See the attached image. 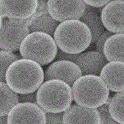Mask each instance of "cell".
Masks as SVG:
<instances>
[{
    "instance_id": "1",
    "label": "cell",
    "mask_w": 124,
    "mask_h": 124,
    "mask_svg": "<svg viewBox=\"0 0 124 124\" xmlns=\"http://www.w3.org/2000/svg\"><path fill=\"white\" fill-rule=\"evenodd\" d=\"M44 80V72L41 66L33 60L19 59L10 65L5 73L8 86L16 93L35 92Z\"/></svg>"
},
{
    "instance_id": "2",
    "label": "cell",
    "mask_w": 124,
    "mask_h": 124,
    "mask_svg": "<svg viewBox=\"0 0 124 124\" xmlns=\"http://www.w3.org/2000/svg\"><path fill=\"white\" fill-rule=\"evenodd\" d=\"M57 46L61 51L71 54H80L88 48L92 34L87 26L80 20L61 22L53 34Z\"/></svg>"
},
{
    "instance_id": "3",
    "label": "cell",
    "mask_w": 124,
    "mask_h": 124,
    "mask_svg": "<svg viewBox=\"0 0 124 124\" xmlns=\"http://www.w3.org/2000/svg\"><path fill=\"white\" fill-rule=\"evenodd\" d=\"M36 100L37 105L45 113H63L72 103L71 88L60 80H47L38 89Z\"/></svg>"
},
{
    "instance_id": "4",
    "label": "cell",
    "mask_w": 124,
    "mask_h": 124,
    "mask_svg": "<svg viewBox=\"0 0 124 124\" xmlns=\"http://www.w3.org/2000/svg\"><path fill=\"white\" fill-rule=\"evenodd\" d=\"M71 90L76 104L88 108H98L109 99V89L98 76H81L73 83Z\"/></svg>"
},
{
    "instance_id": "5",
    "label": "cell",
    "mask_w": 124,
    "mask_h": 124,
    "mask_svg": "<svg viewBox=\"0 0 124 124\" xmlns=\"http://www.w3.org/2000/svg\"><path fill=\"white\" fill-rule=\"evenodd\" d=\"M19 50L23 59L33 60L40 66L51 63L58 51L52 36L41 32H31L26 36Z\"/></svg>"
},
{
    "instance_id": "6",
    "label": "cell",
    "mask_w": 124,
    "mask_h": 124,
    "mask_svg": "<svg viewBox=\"0 0 124 124\" xmlns=\"http://www.w3.org/2000/svg\"><path fill=\"white\" fill-rule=\"evenodd\" d=\"M29 33L27 20L4 18L0 29V49L11 53L17 51L21 42Z\"/></svg>"
},
{
    "instance_id": "7",
    "label": "cell",
    "mask_w": 124,
    "mask_h": 124,
    "mask_svg": "<svg viewBox=\"0 0 124 124\" xmlns=\"http://www.w3.org/2000/svg\"><path fill=\"white\" fill-rule=\"evenodd\" d=\"M47 5L49 15L58 22H62L72 19L79 20L84 14L86 5L81 0H49Z\"/></svg>"
},
{
    "instance_id": "8",
    "label": "cell",
    "mask_w": 124,
    "mask_h": 124,
    "mask_svg": "<svg viewBox=\"0 0 124 124\" xmlns=\"http://www.w3.org/2000/svg\"><path fill=\"white\" fill-rule=\"evenodd\" d=\"M45 112L33 103H18L7 116L8 124H46Z\"/></svg>"
},
{
    "instance_id": "9",
    "label": "cell",
    "mask_w": 124,
    "mask_h": 124,
    "mask_svg": "<svg viewBox=\"0 0 124 124\" xmlns=\"http://www.w3.org/2000/svg\"><path fill=\"white\" fill-rule=\"evenodd\" d=\"M37 8V0H0V14L2 18L27 20L34 15Z\"/></svg>"
},
{
    "instance_id": "10",
    "label": "cell",
    "mask_w": 124,
    "mask_h": 124,
    "mask_svg": "<svg viewBox=\"0 0 124 124\" xmlns=\"http://www.w3.org/2000/svg\"><path fill=\"white\" fill-rule=\"evenodd\" d=\"M82 76L80 68L74 62L67 60H57L47 68L44 80L57 79L63 81L72 86L77 79Z\"/></svg>"
},
{
    "instance_id": "11",
    "label": "cell",
    "mask_w": 124,
    "mask_h": 124,
    "mask_svg": "<svg viewBox=\"0 0 124 124\" xmlns=\"http://www.w3.org/2000/svg\"><path fill=\"white\" fill-rule=\"evenodd\" d=\"M124 8L122 0L109 1L104 6L100 17L104 27L109 32L124 33Z\"/></svg>"
},
{
    "instance_id": "12",
    "label": "cell",
    "mask_w": 124,
    "mask_h": 124,
    "mask_svg": "<svg viewBox=\"0 0 124 124\" xmlns=\"http://www.w3.org/2000/svg\"><path fill=\"white\" fill-rule=\"evenodd\" d=\"M63 124H100L101 117L97 109L71 105L63 113Z\"/></svg>"
},
{
    "instance_id": "13",
    "label": "cell",
    "mask_w": 124,
    "mask_h": 124,
    "mask_svg": "<svg viewBox=\"0 0 124 124\" xmlns=\"http://www.w3.org/2000/svg\"><path fill=\"white\" fill-rule=\"evenodd\" d=\"M124 67L122 62H110L101 70L99 74L101 79L113 92H124Z\"/></svg>"
},
{
    "instance_id": "14",
    "label": "cell",
    "mask_w": 124,
    "mask_h": 124,
    "mask_svg": "<svg viewBox=\"0 0 124 124\" xmlns=\"http://www.w3.org/2000/svg\"><path fill=\"white\" fill-rule=\"evenodd\" d=\"M75 63L80 68L82 75L98 76L107 63V60L102 54L90 51L80 54Z\"/></svg>"
},
{
    "instance_id": "15",
    "label": "cell",
    "mask_w": 124,
    "mask_h": 124,
    "mask_svg": "<svg viewBox=\"0 0 124 124\" xmlns=\"http://www.w3.org/2000/svg\"><path fill=\"white\" fill-rule=\"evenodd\" d=\"M30 32H41L53 35L57 27L59 24L48 12L42 13L36 10L34 15L27 19Z\"/></svg>"
},
{
    "instance_id": "16",
    "label": "cell",
    "mask_w": 124,
    "mask_h": 124,
    "mask_svg": "<svg viewBox=\"0 0 124 124\" xmlns=\"http://www.w3.org/2000/svg\"><path fill=\"white\" fill-rule=\"evenodd\" d=\"M124 33L113 34L107 39L103 47V55L106 60L124 62Z\"/></svg>"
},
{
    "instance_id": "17",
    "label": "cell",
    "mask_w": 124,
    "mask_h": 124,
    "mask_svg": "<svg viewBox=\"0 0 124 124\" xmlns=\"http://www.w3.org/2000/svg\"><path fill=\"white\" fill-rule=\"evenodd\" d=\"M80 19L87 26L90 31L92 34L91 43H94L104 32V27L101 22L100 16L92 7L86 5L84 14Z\"/></svg>"
},
{
    "instance_id": "18",
    "label": "cell",
    "mask_w": 124,
    "mask_h": 124,
    "mask_svg": "<svg viewBox=\"0 0 124 124\" xmlns=\"http://www.w3.org/2000/svg\"><path fill=\"white\" fill-rule=\"evenodd\" d=\"M19 103L18 95L5 82H0V117L6 116Z\"/></svg>"
},
{
    "instance_id": "19",
    "label": "cell",
    "mask_w": 124,
    "mask_h": 124,
    "mask_svg": "<svg viewBox=\"0 0 124 124\" xmlns=\"http://www.w3.org/2000/svg\"><path fill=\"white\" fill-rule=\"evenodd\" d=\"M124 92L117 93L111 98L107 105L111 117L120 124H124Z\"/></svg>"
},
{
    "instance_id": "20",
    "label": "cell",
    "mask_w": 124,
    "mask_h": 124,
    "mask_svg": "<svg viewBox=\"0 0 124 124\" xmlns=\"http://www.w3.org/2000/svg\"><path fill=\"white\" fill-rule=\"evenodd\" d=\"M20 59L17 55L11 52L0 51V82H5V73L8 68L13 62Z\"/></svg>"
},
{
    "instance_id": "21",
    "label": "cell",
    "mask_w": 124,
    "mask_h": 124,
    "mask_svg": "<svg viewBox=\"0 0 124 124\" xmlns=\"http://www.w3.org/2000/svg\"><path fill=\"white\" fill-rule=\"evenodd\" d=\"M101 117L100 124H120L117 122L111 117L109 113L108 106L106 104L102 105L98 108Z\"/></svg>"
},
{
    "instance_id": "22",
    "label": "cell",
    "mask_w": 124,
    "mask_h": 124,
    "mask_svg": "<svg viewBox=\"0 0 124 124\" xmlns=\"http://www.w3.org/2000/svg\"><path fill=\"white\" fill-rule=\"evenodd\" d=\"M113 35L112 32L109 31H104L99 38L96 40V51L103 54V47L105 42L107 38L111 35Z\"/></svg>"
},
{
    "instance_id": "23",
    "label": "cell",
    "mask_w": 124,
    "mask_h": 124,
    "mask_svg": "<svg viewBox=\"0 0 124 124\" xmlns=\"http://www.w3.org/2000/svg\"><path fill=\"white\" fill-rule=\"evenodd\" d=\"M46 118V124H62L63 113H45Z\"/></svg>"
},
{
    "instance_id": "24",
    "label": "cell",
    "mask_w": 124,
    "mask_h": 124,
    "mask_svg": "<svg viewBox=\"0 0 124 124\" xmlns=\"http://www.w3.org/2000/svg\"><path fill=\"white\" fill-rule=\"evenodd\" d=\"M80 54H71L65 53L64 52L61 51V50H59L57 53L55 60V61H57V60H67V61H70L75 63Z\"/></svg>"
},
{
    "instance_id": "25",
    "label": "cell",
    "mask_w": 124,
    "mask_h": 124,
    "mask_svg": "<svg viewBox=\"0 0 124 124\" xmlns=\"http://www.w3.org/2000/svg\"><path fill=\"white\" fill-rule=\"evenodd\" d=\"M18 101L19 103L37 104L36 92L27 94H18Z\"/></svg>"
},
{
    "instance_id": "26",
    "label": "cell",
    "mask_w": 124,
    "mask_h": 124,
    "mask_svg": "<svg viewBox=\"0 0 124 124\" xmlns=\"http://www.w3.org/2000/svg\"><path fill=\"white\" fill-rule=\"evenodd\" d=\"M110 1L108 0H85L84 1L85 4L90 7L101 8L105 6Z\"/></svg>"
},
{
    "instance_id": "27",
    "label": "cell",
    "mask_w": 124,
    "mask_h": 124,
    "mask_svg": "<svg viewBox=\"0 0 124 124\" xmlns=\"http://www.w3.org/2000/svg\"><path fill=\"white\" fill-rule=\"evenodd\" d=\"M0 124H8L7 116L0 117Z\"/></svg>"
},
{
    "instance_id": "28",
    "label": "cell",
    "mask_w": 124,
    "mask_h": 124,
    "mask_svg": "<svg viewBox=\"0 0 124 124\" xmlns=\"http://www.w3.org/2000/svg\"><path fill=\"white\" fill-rule=\"evenodd\" d=\"M2 17L1 16V14H0V29L1 28V26H2Z\"/></svg>"
},
{
    "instance_id": "29",
    "label": "cell",
    "mask_w": 124,
    "mask_h": 124,
    "mask_svg": "<svg viewBox=\"0 0 124 124\" xmlns=\"http://www.w3.org/2000/svg\"><path fill=\"white\" fill-rule=\"evenodd\" d=\"M63 124V123L62 124Z\"/></svg>"
}]
</instances>
